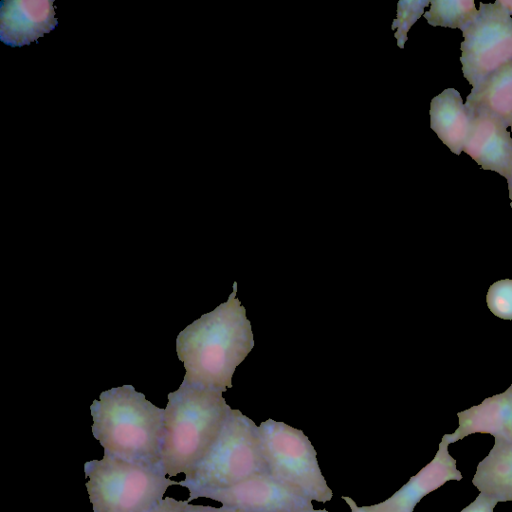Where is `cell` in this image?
Wrapping results in <instances>:
<instances>
[{"label":"cell","instance_id":"obj_9","mask_svg":"<svg viewBox=\"0 0 512 512\" xmlns=\"http://www.w3.org/2000/svg\"><path fill=\"white\" fill-rule=\"evenodd\" d=\"M507 126L485 112L471 113V126L463 152L482 169L512 180V136Z\"/></svg>","mask_w":512,"mask_h":512},{"label":"cell","instance_id":"obj_6","mask_svg":"<svg viewBox=\"0 0 512 512\" xmlns=\"http://www.w3.org/2000/svg\"><path fill=\"white\" fill-rule=\"evenodd\" d=\"M270 474L311 501L327 502L332 490L321 473L317 453L302 430L268 419L258 426Z\"/></svg>","mask_w":512,"mask_h":512},{"label":"cell","instance_id":"obj_26","mask_svg":"<svg viewBox=\"0 0 512 512\" xmlns=\"http://www.w3.org/2000/svg\"><path fill=\"white\" fill-rule=\"evenodd\" d=\"M512 129V128H511Z\"/></svg>","mask_w":512,"mask_h":512},{"label":"cell","instance_id":"obj_1","mask_svg":"<svg viewBox=\"0 0 512 512\" xmlns=\"http://www.w3.org/2000/svg\"><path fill=\"white\" fill-rule=\"evenodd\" d=\"M236 292L235 282L226 302L179 333L176 351L186 370L183 381L221 392L232 387L236 367L254 346L251 323Z\"/></svg>","mask_w":512,"mask_h":512},{"label":"cell","instance_id":"obj_22","mask_svg":"<svg viewBox=\"0 0 512 512\" xmlns=\"http://www.w3.org/2000/svg\"><path fill=\"white\" fill-rule=\"evenodd\" d=\"M342 498L346 501V503L351 508V512H384V511H381V510H378L377 508H375L374 505L359 507L356 505V503L350 497L342 496Z\"/></svg>","mask_w":512,"mask_h":512},{"label":"cell","instance_id":"obj_25","mask_svg":"<svg viewBox=\"0 0 512 512\" xmlns=\"http://www.w3.org/2000/svg\"><path fill=\"white\" fill-rule=\"evenodd\" d=\"M302 512H329V511H327L326 509H318V510H315V509L313 508V509L306 510V511H302Z\"/></svg>","mask_w":512,"mask_h":512},{"label":"cell","instance_id":"obj_14","mask_svg":"<svg viewBox=\"0 0 512 512\" xmlns=\"http://www.w3.org/2000/svg\"><path fill=\"white\" fill-rule=\"evenodd\" d=\"M464 104L470 113H489L512 128V61L472 88Z\"/></svg>","mask_w":512,"mask_h":512},{"label":"cell","instance_id":"obj_15","mask_svg":"<svg viewBox=\"0 0 512 512\" xmlns=\"http://www.w3.org/2000/svg\"><path fill=\"white\" fill-rule=\"evenodd\" d=\"M472 483L479 492L498 502L512 501V441L495 440L488 455L479 462Z\"/></svg>","mask_w":512,"mask_h":512},{"label":"cell","instance_id":"obj_13","mask_svg":"<svg viewBox=\"0 0 512 512\" xmlns=\"http://www.w3.org/2000/svg\"><path fill=\"white\" fill-rule=\"evenodd\" d=\"M430 127L438 138L459 155L463 152L470 126L471 113L463 103L460 93L447 88L435 96L430 103Z\"/></svg>","mask_w":512,"mask_h":512},{"label":"cell","instance_id":"obj_8","mask_svg":"<svg viewBox=\"0 0 512 512\" xmlns=\"http://www.w3.org/2000/svg\"><path fill=\"white\" fill-rule=\"evenodd\" d=\"M223 506L251 512H302L313 509L303 494L275 479L271 474L257 475L232 487L203 495Z\"/></svg>","mask_w":512,"mask_h":512},{"label":"cell","instance_id":"obj_16","mask_svg":"<svg viewBox=\"0 0 512 512\" xmlns=\"http://www.w3.org/2000/svg\"><path fill=\"white\" fill-rule=\"evenodd\" d=\"M479 15L475 2L470 0H433L424 17L431 26L464 30Z\"/></svg>","mask_w":512,"mask_h":512},{"label":"cell","instance_id":"obj_18","mask_svg":"<svg viewBox=\"0 0 512 512\" xmlns=\"http://www.w3.org/2000/svg\"><path fill=\"white\" fill-rule=\"evenodd\" d=\"M430 1H400L398 3L397 18L393 28H397L395 37L402 48L407 39V32L414 22L423 14L424 8Z\"/></svg>","mask_w":512,"mask_h":512},{"label":"cell","instance_id":"obj_19","mask_svg":"<svg viewBox=\"0 0 512 512\" xmlns=\"http://www.w3.org/2000/svg\"><path fill=\"white\" fill-rule=\"evenodd\" d=\"M498 500L480 492L476 499L460 512H493Z\"/></svg>","mask_w":512,"mask_h":512},{"label":"cell","instance_id":"obj_10","mask_svg":"<svg viewBox=\"0 0 512 512\" xmlns=\"http://www.w3.org/2000/svg\"><path fill=\"white\" fill-rule=\"evenodd\" d=\"M53 0H6L0 8V39L11 47H21L49 33L58 22Z\"/></svg>","mask_w":512,"mask_h":512},{"label":"cell","instance_id":"obj_3","mask_svg":"<svg viewBox=\"0 0 512 512\" xmlns=\"http://www.w3.org/2000/svg\"><path fill=\"white\" fill-rule=\"evenodd\" d=\"M230 407L222 392L185 381L168 394L161 464L172 477L189 473L218 437Z\"/></svg>","mask_w":512,"mask_h":512},{"label":"cell","instance_id":"obj_11","mask_svg":"<svg viewBox=\"0 0 512 512\" xmlns=\"http://www.w3.org/2000/svg\"><path fill=\"white\" fill-rule=\"evenodd\" d=\"M448 445L442 439L432 461L390 498L375 504V508L384 512H413L419 501L430 492L450 480L460 481L462 474L456 468V460L450 455Z\"/></svg>","mask_w":512,"mask_h":512},{"label":"cell","instance_id":"obj_17","mask_svg":"<svg viewBox=\"0 0 512 512\" xmlns=\"http://www.w3.org/2000/svg\"><path fill=\"white\" fill-rule=\"evenodd\" d=\"M486 303L489 310L498 318L512 320V280L494 282L488 289Z\"/></svg>","mask_w":512,"mask_h":512},{"label":"cell","instance_id":"obj_5","mask_svg":"<svg viewBox=\"0 0 512 512\" xmlns=\"http://www.w3.org/2000/svg\"><path fill=\"white\" fill-rule=\"evenodd\" d=\"M93 512H149L167 488L179 485L161 466L130 462L104 454L84 465Z\"/></svg>","mask_w":512,"mask_h":512},{"label":"cell","instance_id":"obj_21","mask_svg":"<svg viewBox=\"0 0 512 512\" xmlns=\"http://www.w3.org/2000/svg\"><path fill=\"white\" fill-rule=\"evenodd\" d=\"M183 512H251V511L234 508V507H227V506L215 508L212 506L187 504V506L185 507Z\"/></svg>","mask_w":512,"mask_h":512},{"label":"cell","instance_id":"obj_20","mask_svg":"<svg viewBox=\"0 0 512 512\" xmlns=\"http://www.w3.org/2000/svg\"><path fill=\"white\" fill-rule=\"evenodd\" d=\"M188 503V501H177L166 497L149 512H183Z\"/></svg>","mask_w":512,"mask_h":512},{"label":"cell","instance_id":"obj_24","mask_svg":"<svg viewBox=\"0 0 512 512\" xmlns=\"http://www.w3.org/2000/svg\"><path fill=\"white\" fill-rule=\"evenodd\" d=\"M509 198L511 200L510 206L512 207V180L508 181Z\"/></svg>","mask_w":512,"mask_h":512},{"label":"cell","instance_id":"obj_23","mask_svg":"<svg viewBox=\"0 0 512 512\" xmlns=\"http://www.w3.org/2000/svg\"><path fill=\"white\" fill-rule=\"evenodd\" d=\"M496 3L504 9L509 15L512 16V0H500L496 1Z\"/></svg>","mask_w":512,"mask_h":512},{"label":"cell","instance_id":"obj_7","mask_svg":"<svg viewBox=\"0 0 512 512\" xmlns=\"http://www.w3.org/2000/svg\"><path fill=\"white\" fill-rule=\"evenodd\" d=\"M479 15L463 31L462 73L475 88L512 61V17L496 2L480 3Z\"/></svg>","mask_w":512,"mask_h":512},{"label":"cell","instance_id":"obj_2","mask_svg":"<svg viewBox=\"0 0 512 512\" xmlns=\"http://www.w3.org/2000/svg\"><path fill=\"white\" fill-rule=\"evenodd\" d=\"M90 411L92 433L104 454L162 467L165 409L153 405L132 385H123L103 391Z\"/></svg>","mask_w":512,"mask_h":512},{"label":"cell","instance_id":"obj_12","mask_svg":"<svg viewBox=\"0 0 512 512\" xmlns=\"http://www.w3.org/2000/svg\"><path fill=\"white\" fill-rule=\"evenodd\" d=\"M457 416L458 428L442 438L448 444L475 433L491 434L495 440L511 442L512 384L504 392L484 399L481 404L458 412Z\"/></svg>","mask_w":512,"mask_h":512},{"label":"cell","instance_id":"obj_4","mask_svg":"<svg viewBox=\"0 0 512 512\" xmlns=\"http://www.w3.org/2000/svg\"><path fill=\"white\" fill-rule=\"evenodd\" d=\"M264 474L270 471L258 426L239 410L230 408L211 448L179 485L188 488L190 502Z\"/></svg>","mask_w":512,"mask_h":512}]
</instances>
